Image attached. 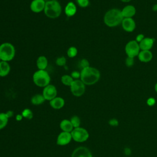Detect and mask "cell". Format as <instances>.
Masks as SVG:
<instances>
[{"label": "cell", "mask_w": 157, "mask_h": 157, "mask_svg": "<svg viewBox=\"0 0 157 157\" xmlns=\"http://www.w3.org/2000/svg\"><path fill=\"white\" fill-rule=\"evenodd\" d=\"M21 115H23V117L24 118H27V119H31L33 117V112L29 109H25L22 111Z\"/></svg>", "instance_id": "cell-27"}, {"label": "cell", "mask_w": 157, "mask_h": 157, "mask_svg": "<svg viewBox=\"0 0 157 157\" xmlns=\"http://www.w3.org/2000/svg\"><path fill=\"white\" fill-rule=\"evenodd\" d=\"M15 55V48L10 42H4L0 45V59L9 62L12 60Z\"/></svg>", "instance_id": "cell-5"}, {"label": "cell", "mask_w": 157, "mask_h": 157, "mask_svg": "<svg viewBox=\"0 0 157 157\" xmlns=\"http://www.w3.org/2000/svg\"><path fill=\"white\" fill-rule=\"evenodd\" d=\"M55 63L58 66H65L66 64V58L63 56H59L56 59Z\"/></svg>", "instance_id": "cell-28"}, {"label": "cell", "mask_w": 157, "mask_h": 157, "mask_svg": "<svg viewBox=\"0 0 157 157\" xmlns=\"http://www.w3.org/2000/svg\"><path fill=\"white\" fill-rule=\"evenodd\" d=\"M45 99L44 97L42 94H36L34 95L31 99V102L33 105H38L43 104L45 102Z\"/></svg>", "instance_id": "cell-22"}, {"label": "cell", "mask_w": 157, "mask_h": 157, "mask_svg": "<svg viewBox=\"0 0 157 157\" xmlns=\"http://www.w3.org/2000/svg\"><path fill=\"white\" fill-rule=\"evenodd\" d=\"M9 118L6 113H0V129H3L7 124Z\"/></svg>", "instance_id": "cell-24"}, {"label": "cell", "mask_w": 157, "mask_h": 157, "mask_svg": "<svg viewBox=\"0 0 157 157\" xmlns=\"http://www.w3.org/2000/svg\"><path fill=\"white\" fill-rule=\"evenodd\" d=\"M124 51L127 56L134 58L140 52L139 44L135 40H129L125 45Z\"/></svg>", "instance_id": "cell-6"}, {"label": "cell", "mask_w": 157, "mask_h": 157, "mask_svg": "<svg viewBox=\"0 0 157 157\" xmlns=\"http://www.w3.org/2000/svg\"><path fill=\"white\" fill-rule=\"evenodd\" d=\"M59 127H60L61 129L64 132H71V131L74 129V127H73L71 121L69 120H62L60 122Z\"/></svg>", "instance_id": "cell-21"}, {"label": "cell", "mask_w": 157, "mask_h": 157, "mask_svg": "<svg viewBox=\"0 0 157 157\" xmlns=\"http://www.w3.org/2000/svg\"><path fill=\"white\" fill-rule=\"evenodd\" d=\"M78 66L81 69V70L83 69H85L86 67H90V63L88 61V59H85V58H83V59H82L80 61H79V63H78Z\"/></svg>", "instance_id": "cell-29"}, {"label": "cell", "mask_w": 157, "mask_h": 157, "mask_svg": "<svg viewBox=\"0 0 157 157\" xmlns=\"http://www.w3.org/2000/svg\"><path fill=\"white\" fill-rule=\"evenodd\" d=\"M124 154H125L127 156H129V155H131V149H130L129 147H126V148H124Z\"/></svg>", "instance_id": "cell-36"}, {"label": "cell", "mask_w": 157, "mask_h": 157, "mask_svg": "<svg viewBox=\"0 0 157 157\" xmlns=\"http://www.w3.org/2000/svg\"><path fill=\"white\" fill-rule=\"evenodd\" d=\"M156 103V100L154 98H149L147 100V104L148 106H153Z\"/></svg>", "instance_id": "cell-34"}, {"label": "cell", "mask_w": 157, "mask_h": 157, "mask_svg": "<svg viewBox=\"0 0 157 157\" xmlns=\"http://www.w3.org/2000/svg\"><path fill=\"white\" fill-rule=\"evenodd\" d=\"M70 90L74 96L80 97L85 93V85L80 79L74 80L70 86Z\"/></svg>", "instance_id": "cell-8"}, {"label": "cell", "mask_w": 157, "mask_h": 157, "mask_svg": "<svg viewBox=\"0 0 157 157\" xmlns=\"http://www.w3.org/2000/svg\"><path fill=\"white\" fill-rule=\"evenodd\" d=\"M121 10L124 18H132L136 13V9L132 5H127Z\"/></svg>", "instance_id": "cell-15"}, {"label": "cell", "mask_w": 157, "mask_h": 157, "mask_svg": "<svg viewBox=\"0 0 157 157\" xmlns=\"http://www.w3.org/2000/svg\"><path fill=\"white\" fill-rule=\"evenodd\" d=\"M155 39L151 37H145L140 42L139 46L140 50H150L154 45Z\"/></svg>", "instance_id": "cell-14"}, {"label": "cell", "mask_w": 157, "mask_h": 157, "mask_svg": "<svg viewBox=\"0 0 157 157\" xmlns=\"http://www.w3.org/2000/svg\"><path fill=\"white\" fill-rule=\"evenodd\" d=\"M6 114L7 117L9 118H10V117H12L13 116V111H12V110H8L7 112H6Z\"/></svg>", "instance_id": "cell-37"}, {"label": "cell", "mask_w": 157, "mask_h": 157, "mask_svg": "<svg viewBox=\"0 0 157 157\" xmlns=\"http://www.w3.org/2000/svg\"><path fill=\"white\" fill-rule=\"evenodd\" d=\"M71 133L69 132H61L58 136L56 140V144L58 145H66L70 143L72 140Z\"/></svg>", "instance_id": "cell-11"}, {"label": "cell", "mask_w": 157, "mask_h": 157, "mask_svg": "<svg viewBox=\"0 0 157 157\" xmlns=\"http://www.w3.org/2000/svg\"><path fill=\"white\" fill-rule=\"evenodd\" d=\"M152 10L154 12H157V3L152 6Z\"/></svg>", "instance_id": "cell-39"}, {"label": "cell", "mask_w": 157, "mask_h": 157, "mask_svg": "<svg viewBox=\"0 0 157 157\" xmlns=\"http://www.w3.org/2000/svg\"><path fill=\"white\" fill-rule=\"evenodd\" d=\"M42 94L45 100L51 101L53 98L57 96V90L55 85L49 84L44 88Z\"/></svg>", "instance_id": "cell-9"}, {"label": "cell", "mask_w": 157, "mask_h": 157, "mask_svg": "<svg viewBox=\"0 0 157 157\" xmlns=\"http://www.w3.org/2000/svg\"><path fill=\"white\" fill-rule=\"evenodd\" d=\"M48 64V59L44 55L39 56L36 60V66L39 70H45Z\"/></svg>", "instance_id": "cell-19"}, {"label": "cell", "mask_w": 157, "mask_h": 157, "mask_svg": "<svg viewBox=\"0 0 157 157\" xmlns=\"http://www.w3.org/2000/svg\"><path fill=\"white\" fill-rule=\"evenodd\" d=\"M127 157H129V156H127Z\"/></svg>", "instance_id": "cell-44"}, {"label": "cell", "mask_w": 157, "mask_h": 157, "mask_svg": "<svg viewBox=\"0 0 157 157\" xmlns=\"http://www.w3.org/2000/svg\"><path fill=\"white\" fill-rule=\"evenodd\" d=\"M123 18L121 10L117 8H113L105 12L103 20L107 26L113 28L121 24Z\"/></svg>", "instance_id": "cell-1"}, {"label": "cell", "mask_w": 157, "mask_h": 157, "mask_svg": "<svg viewBox=\"0 0 157 157\" xmlns=\"http://www.w3.org/2000/svg\"><path fill=\"white\" fill-rule=\"evenodd\" d=\"M134 64V58L127 56L125 59V65L128 67H131L133 66Z\"/></svg>", "instance_id": "cell-31"}, {"label": "cell", "mask_w": 157, "mask_h": 157, "mask_svg": "<svg viewBox=\"0 0 157 157\" xmlns=\"http://www.w3.org/2000/svg\"><path fill=\"white\" fill-rule=\"evenodd\" d=\"M71 133L72 139L77 142H85L89 137V133L88 131L81 127L74 128Z\"/></svg>", "instance_id": "cell-7"}, {"label": "cell", "mask_w": 157, "mask_h": 157, "mask_svg": "<svg viewBox=\"0 0 157 157\" xmlns=\"http://www.w3.org/2000/svg\"><path fill=\"white\" fill-rule=\"evenodd\" d=\"M50 76L46 70H37L33 75L34 83L39 87L44 88L50 82Z\"/></svg>", "instance_id": "cell-4"}, {"label": "cell", "mask_w": 157, "mask_h": 157, "mask_svg": "<svg viewBox=\"0 0 157 157\" xmlns=\"http://www.w3.org/2000/svg\"><path fill=\"white\" fill-rule=\"evenodd\" d=\"M155 88V91L156 93H157V82H156V84L155 85V88Z\"/></svg>", "instance_id": "cell-41"}, {"label": "cell", "mask_w": 157, "mask_h": 157, "mask_svg": "<svg viewBox=\"0 0 157 157\" xmlns=\"http://www.w3.org/2000/svg\"><path fill=\"white\" fill-rule=\"evenodd\" d=\"M145 37L144 34H137V35L136 36L135 40L137 41L138 43H139V42H140Z\"/></svg>", "instance_id": "cell-35"}, {"label": "cell", "mask_w": 157, "mask_h": 157, "mask_svg": "<svg viewBox=\"0 0 157 157\" xmlns=\"http://www.w3.org/2000/svg\"><path fill=\"white\" fill-rule=\"evenodd\" d=\"M74 80L72 78V77L71 76V75H68V74H64L61 78V83L63 85H64L66 86H70L71 85V84L72 83Z\"/></svg>", "instance_id": "cell-23"}, {"label": "cell", "mask_w": 157, "mask_h": 157, "mask_svg": "<svg viewBox=\"0 0 157 157\" xmlns=\"http://www.w3.org/2000/svg\"><path fill=\"white\" fill-rule=\"evenodd\" d=\"M77 12V7L73 2H69L64 7V13L66 16L70 17L74 16Z\"/></svg>", "instance_id": "cell-18"}, {"label": "cell", "mask_w": 157, "mask_h": 157, "mask_svg": "<svg viewBox=\"0 0 157 157\" xmlns=\"http://www.w3.org/2000/svg\"><path fill=\"white\" fill-rule=\"evenodd\" d=\"M65 101L63 98L55 97L51 101H50V106L54 109H60L64 105Z\"/></svg>", "instance_id": "cell-17"}, {"label": "cell", "mask_w": 157, "mask_h": 157, "mask_svg": "<svg viewBox=\"0 0 157 157\" xmlns=\"http://www.w3.org/2000/svg\"><path fill=\"white\" fill-rule=\"evenodd\" d=\"M76 2L78 6L82 8L87 7L90 4L89 0H76Z\"/></svg>", "instance_id": "cell-30"}, {"label": "cell", "mask_w": 157, "mask_h": 157, "mask_svg": "<svg viewBox=\"0 0 157 157\" xmlns=\"http://www.w3.org/2000/svg\"><path fill=\"white\" fill-rule=\"evenodd\" d=\"M109 124L113 127H116L118 125V121L116 118H111L108 122Z\"/></svg>", "instance_id": "cell-33"}, {"label": "cell", "mask_w": 157, "mask_h": 157, "mask_svg": "<svg viewBox=\"0 0 157 157\" xmlns=\"http://www.w3.org/2000/svg\"><path fill=\"white\" fill-rule=\"evenodd\" d=\"M70 121H71V122L74 128H76L80 127V120L78 117H77V116H73V117H71Z\"/></svg>", "instance_id": "cell-26"}, {"label": "cell", "mask_w": 157, "mask_h": 157, "mask_svg": "<svg viewBox=\"0 0 157 157\" xmlns=\"http://www.w3.org/2000/svg\"><path fill=\"white\" fill-rule=\"evenodd\" d=\"M120 1L123 2H131L132 0H120Z\"/></svg>", "instance_id": "cell-40"}, {"label": "cell", "mask_w": 157, "mask_h": 157, "mask_svg": "<svg viewBox=\"0 0 157 157\" xmlns=\"http://www.w3.org/2000/svg\"><path fill=\"white\" fill-rule=\"evenodd\" d=\"M99 71L94 67L90 66L80 71V80L85 85H92L96 83L100 79Z\"/></svg>", "instance_id": "cell-2"}, {"label": "cell", "mask_w": 157, "mask_h": 157, "mask_svg": "<svg viewBox=\"0 0 157 157\" xmlns=\"http://www.w3.org/2000/svg\"><path fill=\"white\" fill-rule=\"evenodd\" d=\"M74 80H78L80 78V72L74 71L70 74Z\"/></svg>", "instance_id": "cell-32"}, {"label": "cell", "mask_w": 157, "mask_h": 157, "mask_svg": "<svg viewBox=\"0 0 157 157\" xmlns=\"http://www.w3.org/2000/svg\"><path fill=\"white\" fill-rule=\"evenodd\" d=\"M10 71V66L9 62L1 61L0 62V77L7 76Z\"/></svg>", "instance_id": "cell-20"}, {"label": "cell", "mask_w": 157, "mask_h": 157, "mask_svg": "<svg viewBox=\"0 0 157 157\" xmlns=\"http://www.w3.org/2000/svg\"><path fill=\"white\" fill-rule=\"evenodd\" d=\"M44 12L48 18L55 19L60 16L62 7L58 1L50 0L45 2Z\"/></svg>", "instance_id": "cell-3"}, {"label": "cell", "mask_w": 157, "mask_h": 157, "mask_svg": "<svg viewBox=\"0 0 157 157\" xmlns=\"http://www.w3.org/2000/svg\"><path fill=\"white\" fill-rule=\"evenodd\" d=\"M23 117V115H22L18 114V115H17L16 116L15 119H16V120H17V121H21V120H22Z\"/></svg>", "instance_id": "cell-38"}, {"label": "cell", "mask_w": 157, "mask_h": 157, "mask_svg": "<svg viewBox=\"0 0 157 157\" xmlns=\"http://www.w3.org/2000/svg\"><path fill=\"white\" fill-rule=\"evenodd\" d=\"M71 157H93V155L86 147H79L74 150Z\"/></svg>", "instance_id": "cell-12"}, {"label": "cell", "mask_w": 157, "mask_h": 157, "mask_svg": "<svg viewBox=\"0 0 157 157\" xmlns=\"http://www.w3.org/2000/svg\"><path fill=\"white\" fill-rule=\"evenodd\" d=\"M77 53H78L77 48L74 46L70 47L67 50V55L69 58H73L75 56H76L77 55Z\"/></svg>", "instance_id": "cell-25"}, {"label": "cell", "mask_w": 157, "mask_h": 157, "mask_svg": "<svg viewBox=\"0 0 157 157\" xmlns=\"http://www.w3.org/2000/svg\"><path fill=\"white\" fill-rule=\"evenodd\" d=\"M1 59H0V62H1Z\"/></svg>", "instance_id": "cell-43"}, {"label": "cell", "mask_w": 157, "mask_h": 157, "mask_svg": "<svg viewBox=\"0 0 157 157\" xmlns=\"http://www.w3.org/2000/svg\"><path fill=\"white\" fill-rule=\"evenodd\" d=\"M138 59L142 63H148L153 58V53L150 50H140L138 55Z\"/></svg>", "instance_id": "cell-16"}, {"label": "cell", "mask_w": 157, "mask_h": 157, "mask_svg": "<svg viewBox=\"0 0 157 157\" xmlns=\"http://www.w3.org/2000/svg\"><path fill=\"white\" fill-rule=\"evenodd\" d=\"M52 1H58V0H52Z\"/></svg>", "instance_id": "cell-42"}, {"label": "cell", "mask_w": 157, "mask_h": 157, "mask_svg": "<svg viewBox=\"0 0 157 157\" xmlns=\"http://www.w3.org/2000/svg\"><path fill=\"white\" fill-rule=\"evenodd\" d=\"M45 2L44 0H33L30 4V9L34 13H40L44 11Z\"/></svg>", "instance_id": "cell-13"}, {"label": "cell", "mask_w": 157, "mask_h": 157, "mask_svg": "<svg viewBox=\"0 0 157 157\" xmlns=\"http://www.w3.org/2000/svg\"><path fill=\"white\" fill-rule=\"evenodd\" d=\"M121 25L123 30L128 33L134 31L136 27V22L132 18H124Z\"/></svg>", "instance_id": "cell-10"}]
</instances>
